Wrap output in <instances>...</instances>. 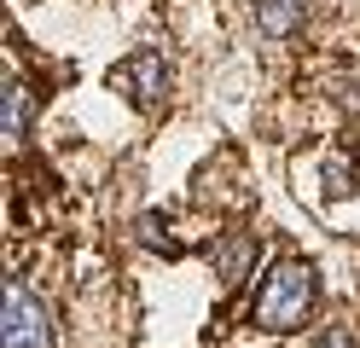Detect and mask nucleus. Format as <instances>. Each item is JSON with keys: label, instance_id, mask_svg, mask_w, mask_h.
<instances>
[{"label": "nucleus", "instance_id": "1", "mask_svg": "<svg viewBox=\"0 0 360 348\" xmlns=\"http://www.w3.org/2000/svg\"><path fill=\"white\" fill-rule=\"evenodd\" d=\"M314 302H320V273L308 262H274V273H267L262 290H256L250 319H256V331L285 337V331H302L314 319Z\"/></svg>", "mask_w": 360, "mask_h": 348}, {"label": "nucleus", "instance_id": "2", "mask_svg": "<svg viewBox=\"0 0 360 348\" xmlns=\"http://www.w3.org/2000/svg\"><path fill=\"white\" fill-rule=\"evenodd\" d=\"M0 348H53V308L41 302L24 278L6 285V314H0Z\"/></svg>", "mask_w": 360, "mask_h": 348}, {"label": "nucleus", "instance_id": "3", "mask_svg": "<svg viewBox=\"0 0 360 348\" xmlns=\"http://www.w3.org/2000/svg\"><path fill=\"white\" fill-rule=\"evenodd\" d=\"M110 87H117L128 105L157 110V105H163V93H169V58L157 53V46H140V53H128L117 70H110Z\"/></svg>", "mask_w": 360, "mask_h": 348}, {"label": "nucleus", "instance_id": "4", "mask_svg": "<svg viewBox=\"0 0 360 348\" xmlns=\"http://www.w3.org/2000/svg\"><path fill=\"white\" fill-rule=\"evenodd\" d=\"M210 267H215V278L221 285H244L250 278V267H256V238L250 232H227V238H215L210 244Z\"/></svg>", "mask_w": 360, "mask_h": 348}, {"label": "nucleus", "instance_id": "5", "mask_svg": "<svg viewBox=\"0 0 360 348\" xmlns=\"http://www.w3.org/2000/svg\"><path fill=\"white\" fill-rule=\"evenodd\" d=\"M302 18H308V0H256V23H262V35H267V41L297 35V30H302Z\"/></svg>", "mask_w": 360, "mask_h": 348}, {"label": "nucleus", "instance_id": "6", "mask_svg": "<svg viewBox=\"0 0 360 348\" xmlns=\"http://www.w3.org/2000/svg\"><path fill=\"white\" fill-rule=\"evenodd\" d=\"M30 116H35V99L24 82H6V139L12 146H24L30 139Z\"/></svg>", "mask_w": 360, "mask_h": 348}, {"label": "nucleus", "instance_id": "7", "mask_svg": "<svg viewBox=\"0 0 360 348\" xmlns=\"http://www.w3.org/2000/svg\"><path fill=\"white\" fill-rule=\"evenodd\" d=\"M320 180H326L331 198H349V192H354V174H349L343 157H326V162H320Z\"/></svg>", "mask_w": 360, "mask_h": 348}, {"label": "nucleus", "instance_id": "8", "mask_svg": "<svg viewBox=\"0 0 360 348\" xmlns=\"http://www.w3.org/2000/svg\"><path fill=\"white\" fill-rule=\"evenodd\" d=\"M140 226H146V244H151V250H157V255H174V244H169V238H163V221H157V215H146V221H140Z\"/></svg>", "mask_w": 360, "mask_h": 348}, {"label": "nucleus", "instance_id": "9", "mask_svg": "<svg viewBox=\"0 0 360 348\" xmlns=\"http://www.w3.org/2000/svg\"><path fill=\"white\" fill-rule=\"evenodd\" d=\"M314 348H354V342H349V331H343V325H326V331L314 337Z\"/></svg>", "mask_w": 360, "mask_h": 348}, {"label": "nucleus", "instance_id": "10", "mask_svg": "<svg viewBox=\"0 0 360 348\" xmlns=\"http://www.w3.org/2000/svg\"><path fill=\"white\" fill-rule=\"evenodd\" d=\"M349 105H354V110H360V99H349Z\"/></svg>", "mask_w": 360, "mask_h": 348}]
</instances>
